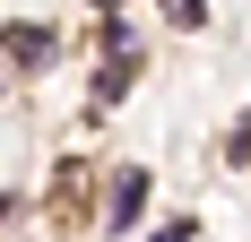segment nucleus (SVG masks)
<instances>
[{
  "label": "nucleus",
  "mask_w": 251,
  "mask_h": 242,
  "mask_svg": "<svg viewBox=\"0 0 251 242\" xmlns=\"http://www.w3.org/2000/svg\"><path fill=\"white\" fill-rule=\"evenodd\" d=\"M139 199H148V173L130 165L122 182H113V208H104V225H130V217H139Z\"/></svg>",
  "instance_id": "1"
},
{
  "label": "nucleus",
  "mask_w": 251,
  "mask_h": 242,
  "mask_svg": "<svg viewBox=\"0 0 251 242\" xmlns=\"http://www.w3.org/2000/svg\"><path fill=\"white\" fill-rule=\"evenodd\" d=\"M9 52H18V61H52V35H44V26H18Z\"/></svg>",
  "instance_id": "2"
},
{
  "label": "nucleus",
  "mask_w": 251,
  "mask_h": 242,
  "mask_svg": "<svg viewBox=\"0 0 251 242\" xmlns=\"http://www.w3.org/2000/svg\"><path fill=\"white\" fill-rule=\"evenodd\" d=\"M165 9H174V26H200L208 18V0H165Z\"/></svg>",
  "instance_id": "3"
},
{
  "label": "nucleus",
  "mask_w": 251,
  "mask_h": 242,
  "mask_svg": "<svg viewBox=\"0 0 251 242\" xmlns=\"http://www.w3.org/2000/svg\"><path fill=\"white\" fill-rule=\"evenodd\" d=\"M234 156H251V113H243V130H234Z\"/></svg>",
  "instance_id": "4"
},
{
  "label": "nucleus",
  "mask_w": 251,
  "mask_h": 242,
  "mask_svg": "<svg viewBox=\"0 0 251 242\" xmlns=\"http://www.w3.org/2000/svg\"><path fill=\"white\" fill-rule=\"evenodd\" d=\"M156 242H191V225H165V234H156Z\"/></svg>",
  "instance_id": "5"
}]
</instances>
